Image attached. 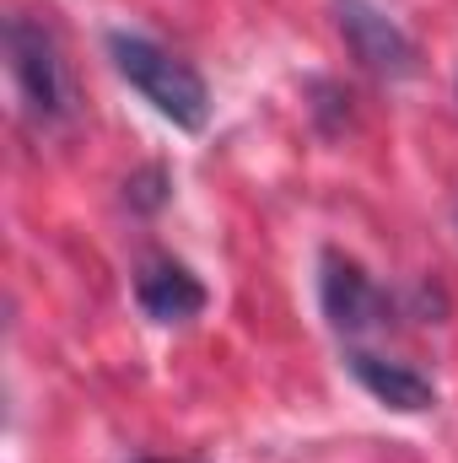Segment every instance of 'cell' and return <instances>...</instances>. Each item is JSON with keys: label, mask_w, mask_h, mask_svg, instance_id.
I'll list each match as a JSON object with an SVG mask.
<instances>
[{"label": "cell", "mask_w": 458, "mask_h": 463, "mask_svg": "<svg viewBox=\"0 0 458 463\" xmlns=\"http://www.w3.org/2000/svg\"><path fill=\"white\" fill-rule=\"evenodd\" d=\"M109 54H114V71L162 118H173L189 135L205 129V118H211V87H205V76L189 60H178L173 49H162V43H151L140 33H109Z\"/></svg>", "instance_id": "1"}, {"label": "cell", "mask_w": 458, "mask_h": 463, "mask_svg": "<svg viewBox=\"0 0 458 463\" xmlns=\"http://www.w3.org/2000/svg\"><path fill=\"white\" fill-rule=\"evenodd\" d=\"M5 54H11V81L27 103V114L38 124H60L71 114V81H65V60L60 43L43 22L33 16H11L5 22Z\"/></svg>", "instance_id": "2"}, {"label": "cell", "mask_w": 458, "mask_h": 463, "mask_svg": "<svg viewBox=\"0 0 458 463\" xmlns=\"http://www.w3.org/2000/svg\"><path fill=\"white\" fill-rule=\"evenodd\" d=\"M319 302H324L329 329H335L340 340H350V345L394 318V297H388L356 259H345L340 248H329V253L319 259Z\"/></svg>", "instance_id": "3"}, {"label": "cell", "mask_w": 458, "mask_h": 463, "mask_svg": "<svg viewBox=\"0 0 458 463\" xmlns=\"http://www.w3.org/2000/svg\"><path fill=\"white\" fill-rule=\"evenodd\" d=\"M335 27H340L345 49H350L372 76H383V81H410V76L421 71L415 38H410L394 16H383L372 0H335Z\"/></svg>", "instance_id": "4"}, {"label": "cell", "mask_w": 458, "mask_h": 463, "mask_svg": "<svg viewBox=\"0 0 458 463\" xmlns=\"http://www.w3.org/2000/svg\"><path fill=\"white\" fill-rule=\"evenodd\" d=\"M135 302L151 324H189L195 313H205V286L189 275V264L157 253L135 269Z\"/></svg>", "instance_id": "5"}, {"label": "cell", "mask_w": 458, "mask_h": 463, "mask_svg": "<svg viewBox=\"0 0 458 463\" xmlns=\"http://www.w3.org/2000/svg\"><path fill=\"white\" fill-rule=\"evenodd\" d=\"M345 366H350V377H356L377 404H388V410H399V415H421V410L437 404V383H432L426 372L405 366V361H388V355H372L367 345H350L345 350Z\"/></svg>", "instance_id": "6"}, {"label": "cell", "mask_w": 458, "mask_h": 463, "mask_svg": "<svg viewBox=\"0 0 458 463\" xmlns=\"http://www.w3.org/2000/svg\"><path fill=\"white\" fill-rule=\"evenodd\" d=\"M162 184H167V173H162V167H146V173H140V178H129L124 189H129V200H135L140 211H157V205L167 200V189H162Z\"/></svg>", "instance_id": "7"}, {"label": "cell", "mask_w": 458, "mask_h": 463, "mask_svg": "<svg viewBox=\"0 0 458 463\" xmlns=\"http://www.w3.org/2000/svg\"><path fill=\"white\" fill-rule=\"evenodd\" d=\"M140 463H173V458H140Z\"/></svg>", "instance_id": "8"}]
</instances>
